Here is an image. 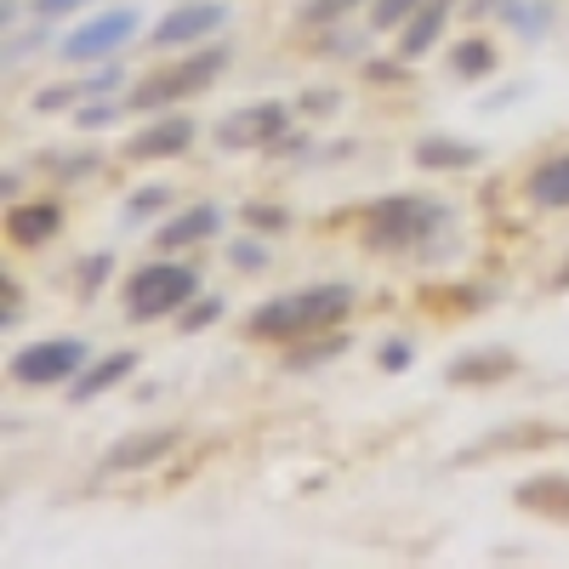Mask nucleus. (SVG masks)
I'll return each mask as SVG.
<instances>
[{
  "mask_svg": "<svg viewBox=\"0 0 569 569\" xmlns=\"http://www.w3.org/2000/svg\"><path fill=\"white\" fill-rule=\"evenodd\" d=\"M353 308V284H308V291L291 297H273L262 308H251L246 319V337L251 342H297V337H319V330L342 325Z\"/></svg>",
  "mask_w": 569,
  "mask_h": 569,
  "instance_id": "obj_1",
  "label": "nucleus"
},
{
  "mask_svg": "<svg viewBox=\"0 0 569 569\" xmlns=\"http://www.w3.org/2000/svg\"><path fill=\"white\" fill-rule=\"evenodd\" d=\"M450 228V211L427 194H388L365 211V246L370 251H416L433 233Z\"/></svg>",
  "mask_w": 569,
  "mask_h": 569,
  "instance_id": "obj_2",
  "label": "nucleus"
},
{
  "mask_svg": "<svg viewBox=\"0 0 569 569\" xmlns=\"http://www.w3.org/2000/svg\"><path fill=\"white\" fill-rule=\"evenodd\" d=\"M222 69H228V52H222V46L188 52V58H177V63L154 69V74H142V80L131 86L126 109H171V103H182V98H200L206 86H217V80H222Z\"/></svg>",
  "mask_w": 569,
  "mask_h": 569,
  "instance_id": "obj_3",
  "label": "nucleus"
},
{
  "mask_svg": "<svg viewBox=\"0 0 569 569\" xmlns=\"http://www.w3.org/2000/svg\"><path fill=\"white\" fill-rule=\"evenodd\" d=\"M194 297H200V273L188 262H149V268H137L131 284H126V313L131 319H166V313H177L182 302H194Z\"/></svg>",
  "mask_w": 569,
  "mask_h": 569,
  "instance_id": "obj_4",
  "label": "nucleus"
},
{
  "mask_svg": "<svg viewBox=\"0 0 569 569\" xmlns=\"http://www.w3.org/2000/svg\"><path fill=\"white\" fill-rule=\"evenodd\" d=\"M80 370H86V342L52 337V342H34L12 359V382L18 388H52V382H74Z\"/></svg>",
  "mask_w": 569,
  "mask_h": 569,
  "instance_id": "obj_5",
  "label": "nucleus"
},
{
  "mask_svg": "<svg viewBox=\"0 0 569 569\" xmlns=\"http://www.w3.org/2000/svg\"><path fill=\"white\" fill-rule=\"evenodd\" d=\"M137 29H142L137 7H109V12H98L91 23H80V29L63 40V58H69V63H98V58H114Z\"/></svg>",
  "mask_w": 569,
  "mask_h": 569,
  "instance_id": "obj_6",
  "label": "nucleus"
},
{
  "mask_svg": "<svg viewBox=\"0 0 569 569\" xmlns=\"http://www.w3.org/2000/svg\"><path fill=\"white\" fill-rule=\"evenodd\" d=\"M552 445H569V427H552V421H512V427H496L479 445H467L456 456V467H479L490 456H512V450H552Z\"/></svg>",
  "mask_w": 569,
  "mask_h": 569,
  "instance_id": "obj_7",
  "label": "nucleus"
},
{
  "mask_svg": "<svg viewBox=\"0 0 569 569\" xmlns=\"http://www.w3.org/2000/svg\"><path fill=\"white\" fill-rule=\"evenodd\" d=\"M279 131H284V109L279 103H257V109H233L217 126V142L222 149H268Z\"/></svg>",
  "mask_w": 569,
  "mask_h": 569,
  "instance_id": "obj_8",
  "label": "nucleus"
},
{
  "mask_svg": "<svg viewBox=\"0 0 569 569\" xmlns=\"http://www.w3.org/2000/svg\"><path fill=\"white\" fill-rule=\"evenodd\" d=\"M177 445H182V427H142V433L120 439V445L103 456V472H137V467H154V461H166Z\"/></svg>",
  "mask_w": 569,
  "mask_h": 569,
  "instance_id": "obj_9",
  "label": "nucleus"
},
{
  "mask_svg": "<svg viewBox=\"0 0 569 569\" xmlns=\"http://www.w3.org/2000/svg\"><path fill=\"white\" fill-rule=\"evenodd\" d=\"M228 23V7L217 0H188V7H171L160 23H154V40L160 46H188V40H206Z\"/></svg>",
  "mask_w": 569,
  "mask_h": 569,
  "instance_id": "obj_10",
  "label": "nucleus"
},
{
  "mask_svg": "<svg viewBox=\"0 0 569 569\" xmlns=\"http://www.w3.org/2000/svg\"><path fill=\"white\" fill-rule=\"evenodd\" d=\"M512 370H518V353H512V348H479V353L450 359L445 382H450V388H490V382H507Z\"/></svg>",
  "mask_w": 569,
  "mask_h": 569,
  "instance_id": "obj_11",
  "label": "nucleus"
},
{
  "mask_svg": "<svg viewBox=\"0 0 569 569\" xmlns=\"http://www.w3.org/2000/svg\"><path fill=\"white\" fill-rule=\"evenodd\" d=\"M512 501L536 512V518H552V525L569 530V472H536V479H525L512 490Z\"/></svg>",
  "mask_w": 569,
  "mask_h": 569,
  "instance_id": "obj_12",
  "label": "nucleus"
},
{
  "mask_svg": "<svg viewBox=\"0 0 569 569\" xmlns=\"http://www.w3.org/2000/svg\"><path fill=\"white\" fill-rule=\"evenodd\" d=\"M188 142H194V120H188V114H166L160 126L137 131V137L126 142V154H131V160H171V154L188 149Z\"/></svg>",
  "mask_w": 569,
  "mask_h": 569,
  "instance_id": "obj_13",
  "label": "nucleus"
},
{
  "mask_svg": "<svg viewBox=\"0 0 569 569\" xmlns=\"http://www.w3.org/2000/svg\"><path fill=\"white\" fill-rule=\"evenodd\" d=\"M63 228V211L52 206V200H34V206H12L7 211V240L12 246H46V240H52V233Z\"/></svg>",
  "mask_w": 569,
  "mask_h": 569,
  "instance_id": "obj_14",
  "label": "nucleus"
},
{
  "mask_svg": "<svg viewBox=\"0 0 569 569\" xmlns=\"http://www.w3.org/2000/svg\"><path fill=\"white\" fill-rule=\"evenodd\" d=\"M217 228H222V211H217V206H188V211H177V217L154 233V246H160V251H182V246L211 240Z\"/></svg>",
  "mask_w": 569,
  "mask_h": 569,
  "instance_id": "obj_15",
  "label": "nucleus"
},
{
  "mask_svg": "<svg viewBox=\"0 0 569 569\" xmlns=\"http://www.w3.org/2000/svg\"><path fill=\"white\" fill-rule=\"evenodd\" d=\"M131 370H137V353H109V359H98L91 370H80V376H74V382H69V399H74V405H91L98 393L120 388Z\"/></svg>",
  "mask_w": 569,
  "mask_h": 569,
  "instance_id": "obj_16",
  "label": "nucleus"
},
{
  "mask_svg": "<svg viewBox=\"0 0 569 569\" xmlns=\"http://www.w3.org/2000/svg\"><path fill=\"white\" fill-rule=\"evenodd\" d=\"M479 160H485L479 142H450V137H421L416 142V166L421 171H467Z\"/></svg>",
  "mask_w": 569,
  "mask_h": 569,
  "instance_id": "obj_17",
  "label": "nucleus"
},
{
  "mask_svg": "<svg viewBox=\"0 0 569 569\" xmlns=\"http://www.w3.org/2000/svg\"><path fill=\"white\" fill-rule=\"evenodd\" d=\"M445 18H450V0H427V7H421L416 18H405V34H399V58L410 63V58H421V52H433V40H439Z\"/></svg>",
  "mask_w": 569,
  "mask_h": 569,
  "instance_id": "obj_18",
  "label": "nucleus"
},
{
  "mask_svg": "<svg viewBox=\"0 0 569 569\" xmlns=\"http://www.w3.org/2000/svg\"><path fill=\"white\" fill-rule=\"evenodd\" d=\"M114 86H120V69L109 63V69L86 74V80H74V86H46L40 98H34V109H40V114H52V109H69L74 98H103V91H114Z\"/></svg>",
  "mask_w": 569,
  "mask_h": 569,
  "instance_id": "obj_19",
  "label": "nucleus"
},
{
  "mask_svg": "<svg viewBox=\"0 0 569 569\" xmlns=\"http://www.w3.org/2000/svg\"><path fill=\"white\" fill-rule=\"evenodd\" d=\"M530 200L547 206V211H569V154L530 171Z\"/></svg>",
  "mask_w": 569,
  "mask_h": 569,
  "instance_id": "obj_20",
  "label": "nucleus"
},
{
  "mask_svg": "<svg viewBox=\"0 0 569 569\" xmlns=\"http://www.w3.org/2000/svg\"><path fill=\"white\" fill-rule=\"evenodd\" d=\"M450 69H456L461 80H479V74L496 69V52H490L485 40H467V46H456V52H450Z\"/></svg>",
  "mask_w": 569,
  "mask_h": 569,
  "instance_id": "obj_21",
  "label": "nucleus"
},
{
  "mask_svg": "<svg viewBox=\"0 0 569 569\" xmlns=\"http://www.w3.org/2000/svg\"><path fill=\"white\" fill-rule=\"evenodd\" d=\"M348 342L342 337H330V342H308V348H291V359H284V370H313V365H330Z\"/></svg>",
  "mask_w": 569,
  "mask_h": 569,
  "instance_id": "obj_22",
  "label": "nucleus"
},
{
  "mask_svg": "<svg viewBox=\"0 0 569 569\" xmlns=\"http://www.w3.org/2000/svg\"><path fill=\"white\" fill-rule=\"evenodd\" d=\"M427 7V0H376V29H405V18H416Z\"/></svg>",
  "mask_w": 569,
  "mask_h": 569,
  "instance_id": "obj_23",
  "label": "nucleus"
},
{
  "mask_svg": "<svg viewBox=\"0 0 569 569\" xmlns=\"http://www.w3.org/2000/svg\"><path fill=\"white\" fill-rule=\"evenodd\" d=\"M353 7H365V0H308V7H302V18L325 23V18H342V12H353Z\"/></svg>",
  "mask_w": 569,
  "mask_h": 569,
  "instance_id": "obj_24",
  "label": "nucleus"
},
{
  "mask_svg": "<svg viewBox=\"0 0 569 569\" xmlns=\"http://www.w3.org/2000/svg\"><path fill=\"white\" fill-rule=\"evenodd\" d=\"M166 200H171L166 188H149V194H137V200H126V222H137V217H154V211H160Z\"/></svg>",
  "mask_w": 569,
  "mask_h": 569,
  "instance_id": "obj_25",
  "label": "nucleus"
},
{
  "mask_svg": "<svg viewBox=\"0 0 569 569\" xmlns=\"http://www.w3.org/2000/svg\"><path fill=\"white\" fill-rule=\"evenodd\" d=\"M114 268V257L109 251H98V257H91V262H80V291H98V284H103V273Z\"/></svg>",
  "mask_w": 569,
  "mask_h": 569,
  "instance_id": "obj_26",
  "label": "nucleus"
},
{
  "mask_svg": "<svg viewBox=\"0 0 569 569\" xmlns=\"http://www.w3.org/2000/svg\"><path fill=\"white\" fill-rule=\"evenodd\" d=\"M246 222H251V228H262V233H273V228L291 222V217H284L279 206H246Z\"/></svg>",
  "mask_w": 569,
  "mask_h": 569,
  "instance_id": "obj_27",
  "label": "nucleus"
},
{
  "mask_svg": "<svg viewBox=\"0 0 569 569\" xmlns=\"http://www.w3.org/2000/svg\"><path fill=\"white\" fill-rule=\"evenodd\" d=\"M217 313H222V302H217V297H206V302H194V308L182 313V330H206Z\"/></svg>",
  "mask_w": 569,
  "mask_h": 569,
  "instance_id": "obj_28",
  "label": "nucleus"
},
{
  "mask_svg": "<svg viewBox=\"0 0 569 569\" xmlns=\"http://www.w3.org/2000/svg\"><path fill=\"white\" fill-rule=\"evenodd\" d=\"M80 7H91V0H34L29 12L46 23V18H69V12H80Z\"/></svg>",
  "mask_w": 569,
  "mask_h": 569,
  "instance_id": "obj_29",
  "label": "nucleus"
},
{
  "mask_svg": "<svg viewBox=\"0 0 569 569\" xmlns=\"http://www.w3.org/2000/svg\"><path fill=\"white\" fill-rule=\"evenodd\" d=\"M382 365H388V370L410 365V342H388V348H382Z\"/></svg>",
  "mask_w": 569,
  "mask_h": 569,
  "instance_id": "obj_30",
  "label": "nucleus"
},
{
  "mask_svg": "<svg viewBox=\"0 0 569 569\" xmlns=\"http://www.w3.org/2000/svg\"><path fill=\"white\" fill-rule=\"evenodd\" d=\"M228 257H233V262H240V268H262V251H257V246H233Z\"/></svg>",
  "mask_w": 569,
  "mask_h": 569,
  "instance_id": "obj_31",
  "label": "nucleus"
}]
</instances>
